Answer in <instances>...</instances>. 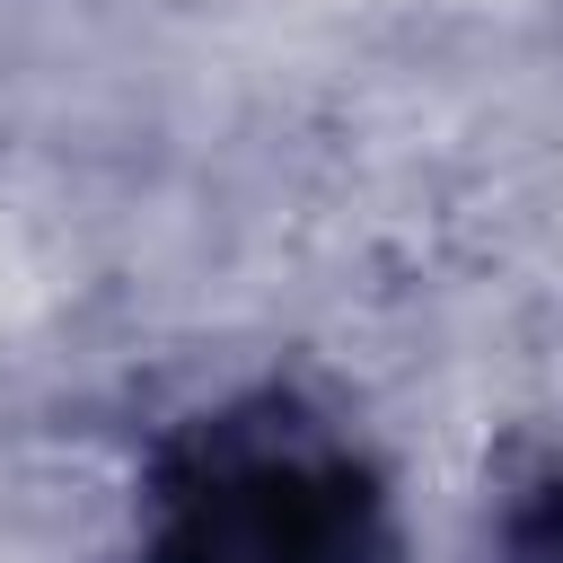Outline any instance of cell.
<instances>
[{"label": "cell", "instance_id": "6da1fadb", "mask_svg": "<svg viewBox=\"0 0 563 563\" xmlns=\"http://www.w3.org/2000/svg\"><path fill=\"white\" fill-rule=\"evenodd\" d=\"M141 563H396V519L325 413L238 396L158 449Z\"/></svg>", "mask_w": 563, "mask_h": 563}, {"label": "cell", "instance_id": "7a4b0ae2", "mask_svg": "<svg viewBox=\"0 0 563 563\" xmlns=\"http://www.w3.org/2000/svg\"><path fill=\"white\" fill-rule=\"evenodd\" d=\"M501 563H563V475L519 493V510L501 528Z\"/></svg>", "mask_w": 563, "mask_h": 563}]
</instances>
